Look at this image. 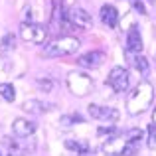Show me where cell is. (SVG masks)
Listing matches in <instances>:
<instances>
[{
	"instance_id": "1",
	"label": "cell",
	"mask_w": 156,
	"mask_h": 156,
	"mask_svg": "<svg viewBox=\"0 0 156 156\" xmlns=\"http://www.w3.org/2000/svg\"><path fill=\"white\" fill-rule=\"evenodd\" d=\"M150 101H152V85H150L148 81H142L133 91V95L126 99V111H129L130 115L142 113V111L150 105Z\"/></svg>"
},
{
	"instance_id": "2",
	"label": "cell",
	"mask_w": 156,
	"mask_h": 156,
	"mask_svg": "<svg viewBox=\"0 0 156 156\" xmlns=\"http://www.w3.org/2000/svg\"><path fill=\"white\" fill-rule=\"evenodd\" d=\"M79 40L73 36H59L53 42H50L44 50V55L48 57H63V55H71L79 50Z\"/></svg>"
},
{
	"instance_id": "3",
	"label": "cell",
	"mask_w": 156,
	"mask_h": 156,
	"mask_svg": "<svg viewBox=\"0 0 156 156\" xmlns=\"http://www.w3.org/2000/svg\"><path fill=\"white\" fill-rule=\"evenodd\" d=\"M48 34H50V32L44 26L36 24V22H22V26H20V36H22V40H26V42H30V44H44L46 38H48Z\"/></svg>"
},
{
	"instance_id": "4",
	"label": "cell",
	"mask_w": 156,
	"mask_h": 156,
	"mask_svg": "<svg viewBox=\"0 0 156 156\" xmlns=\"http://www.w3.org/2000/svg\"><path fill=\"white\" fill-rule=\"evenodd\" d=\"M67 22L71 24V28H77V30H91V26H93V20L89 16V12H85L79 6H71L67 10Z\"/></svg>"
},
{
	"instance_id": "5",
	"label": "cell",
	"mask_w": 156,
	"mask_h": 156,
	"mask_svg": "<svg viewBox=\"0 0 156 156\" xmlns=\"http://www.w3.org/2000/svg\"><path fill=\"white\" fill-rule=\"evenodd\" d=\"M107 83L113 87V91L117 93H125L129 89V71L125 67H113L109 73V79Z\"/></svg>"
},
{
	"instance_id": "6",
	"label": "cell",
	"mask_w": 156,
	"mask_h": 156,
	"mask_svg": "<svg viewBox=\"0 0 156 156\" xmlns=\"http://www.w3.org/2000/svg\"><path fill=\"white\" fill-rule=\"evenodd\" d=\"M89 115L93 119H99V121H105V122H117L119 117H121L117 109L101 107V105H89Z\"/></svg>"
},
{
	"instance_id": "7",
	"label": "cell",
	"mask_w": 156,
	"mask_h": 156,
	"mask_svg": "<svg viewBox=\"0 0 156 156\" xmlns=\"http://www.w3.org/2000/svg\"><path fill=\"white\" fill-rule=\"evenodd\" d=\"M12 130H14L16 136L28 138L36 133V125L32 121H28V119H16V121L12 122Z\"/></svg>"
},
{
	"instance_id": "8",
	"label": "cell",
	"mask_w": 156,
	"mask_h": 156,
	"mask_svg": "<svg viewBox=\"0 0 156 156\" xmlns=\"http://www.w3.org/2000/svg\"><path fill=\"white\" fill-rule=\"evenodd\" d=\"M103 59H105V55L101 51H87L77 57V65L79 67H99L103 63Z\"/></svg>"
},
{
	"instance_id": "9",
	"label": "cell",
	"mask_w": 156,
	"mask_h": 156,
	"mask_svg": "<svg viewBox=\"0 0 156 156\" xmlns=\"http://www.w3.org/2000/svg\"><path fill=\"white\" fill-rule=\"evenodd\" d=\"M99 16H101V22H103L105 26H109V28H115V26H117V22H119L117 8L111 6V4H103V6H101Z\"/></svg>"
},
{
	"instance_id": "10",
	"label": "cell",
	"mask_w": 156,
	"mask_h": 156,
	"mask_svg": "<svg viewBox=\"0 0 156 156\" xmlns=\"http://www.w3.org/2000/svg\"><path fill=\"white\" fill-rule=\"evenodd\" d=\"M126 48L133 53L142 51V38H140V32H138L136 28H130V32L126 34Z\"/></svg>"
},
{
	"instance_id": "11",
	"label": "cell",
	"mask_w": 156,
	"mask_h": 156,
	"mask_svg": "<svg viewBox=\"0 0 156 156\" xmlns=\"http://www.w3.org/2000/svg\"><path fill=\"white\" fill-rule=\"evenodd\" d=\"M126 57L133 61L134 69H136L140 75H148V69H150V67H148V61H146L142 55H133V51H126Z\"/></svg>"
},
{
	"instance_id": "12",
	"label": "cell",
	"mask_w": 156,
	"mask_h": 156,
	"mask_svg": "<svg viewBox=\"0 0 156 156\" xmlns=\"http://www.w3.org/2000/svg\"><path fill=\"white\" fill-rule=\"evenodd\" d=\"M53 105H46V103H42V101H36V99H30V101H26L24 103V111H28V113H34V115H40V113H44L46 109H51Z\"/></svg>"
},
{
	"instance_id": "13",
	"label": "cell",
	"mask_w": 156,
	"mask_h": 156,
	"mask_svg": "<svg viewBox=\"0 0 156 156\" xmlns=\"http://www.w3.org/2000/svg\"><path fill=\"white\" fill-rule=\"evenodd\" d=\"M0 95H2L4 101H14V97H16L14 85H10V83H0Z\"/></svg>"
},
{
	"instance_id": "14",
	"label": "cell",
	"mask_w": 156,
	"mask_h": 156,
	"mask_svg": "<svg viewBox=\"0 0 156 156\" xmlns=\"http://www.w3.org/2000/svg\"><path fill=\"white\" fill-rule=\"evenodd\" d=\"M65 146H67L69 150H77V152H81V154L89 150L87 142H83V140H67V142H65Z\"/></svg>"
},
{
	"instance_id": "15",
	"label": "cell",
	"mask_w": 156,
	"mask_h": 156,
	"mask_svg": "<svg viewBox=\"0 0 156 156\" xmlns=\"http://www.w3.org/2000/svg\"><path fill=\"white\" fill-rule=\"evenodd\" d=\"M75 121H83V119L79 117V115H67V117H61V126H63V129H71V125Z\"/></svg>"
},
{
	"instance_id": "16",
	"label": "cell",
	"mask_w": 156,
	"mask_h": 156,
	"mask_svg": "<svg viewBox=\"0 0 156 156\" xmlns=\"http://www.w3.org/2000/svg\"><path fill=\"white\" fill-rule=\"evenodd\" d=\"M0 48H2V53L10 51L12 48H14V34H8V36H4V40H2V44H0Z\"/></svg>"
},
{
	"instance_id": "17",
	"label": "cell",
	"mask_w": 156,
	"mask_h": 156,
	"mask_svg": "<svg viewBox=\"0 0 156 156\" xmlns=\"http://www.w3.org/2000/svg\"><path fill=\"white\" fill-rule=\"evenodd\" d=\"M148 146L152 150H156V122L148 129Z\"/></svg>"
},
{
	"instance_id": "18",
	"label": "cell",
	"mask_w": 156,
	"mask_h": 156,
	"mask_svg": "<svg viewBox=\"0 0 156 156\" xmlns=\"http://www.w3.org/2000/svg\"><path fill=\"white\" fill-rule=\"evenodd\" d=\"M134 6H136V10H138V12H142V14H146V8L142 6V2H138V0H136V2H134Z\"/></svg>"
},
{
	"instance_id": "19",
	"label": "cell",
	"mask_w": 156,
	"mask_h": 156,
	"mask_svg": "<svg viewBox=\"0 0 156 156\" xmlns=\"http://www.w3.org/2000/svg\"><path fill=\"white\" fill-rule=\"evenodd\" d=\"M40 87L46 89V91H50V89H51V83H50V81H46V83H44V81H40Z\"/></svg>"
}]
</instances>
